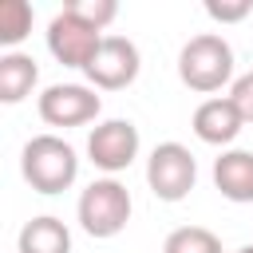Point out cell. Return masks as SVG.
I'll return each mask as SVG.
<instances>
[{
    "instance_id": "8992f818",
    "label": "cell",
    "mask_w": 253,
    "mask_h": 253,
    "mask_svg": "<svg viewBox=\"0 0 253 253\" xmlns=\"http://www.w3.org/2000/svg\"><path fill=\"white\" fill-rule=\"evenodd\" d=\"M36 111L47 126H83V123H95V115L103 111L95 87H83V83H51L43 87V95L36 99Z\"/></svg>"
},
{
    "instance_id": "e0dca14e",
    "label": "cell",
    "mask_w": 253,
    "mask_h": 253,
    "mask_svg": "<svg viewBox=\"0 0 253 253\" xmlns=\"http://www.w3.org/2000/svg\"><path fill=\"white\" fill-rule=\"evenodd\" d=\"M229 99H233V107L241 111V119H245V123H253V71H245V75H237V79H233Z\"/></svg>"
},
{
    "instance_id": "9a60e30c",
    "label": "cell",
    "mask_w": 253,
    "mask_h": 253,
    "mask_svg": "<svg viewBox=\"0 0 253 253\" xmlns=\"http://www.w3.org/2000/svg\"><path fill=\"white\" fill-rule=\"evenodd\" d=\"M63 8H67L71 16H79L83 24L99 28V32H103V28L119 16V4H115V0H67Z\"/></svg>"
},
{
    "instance_id": "9c48e42d",
    "label": "cell",
    "mask_w": 253,
    "mask_h": 253,
    "mask_svg": "<svg viewBox=\"0 0 253 253\" xmlns=\"http://www.w3.org/2000/svg\"><path fill=\"white\" fill-rule=\"evenodd\" d=\"M241 126H245V119H241V111L233 107L229 95L225 99L213 95V99L198 103V111H194V134L210 146H229L241 134Z\"/></svg>"
},
{
    "instance_id": "277c9868",
    "label": "cell",
    "mask_w": 253,
    "mask_h": 253,
    "mask_svg": "<svg viewBox=\"0 0 253 253\" xmlns=\"http://www.w3.org/2000/svg\"><path fill=\"white\" fill-rule=\"evenodd\" d=\"M198 182V158L182 142H158L146 158V186L158 202H182Z\"/></svg>"
},
{
    "instance_id": "8fae6325",
    "label": "cell",
    "mask_w": 253,
    "mask_h": 253,
    "mask_svg": "<svg viewBox=\"0 0 253 253\" xmlns=\"http://www.w3.org/2000/svg\"><path fill=\"white\" fill-rule=\"evenodd\" d=\"M16 249H20V253H71V229H67L59 217H51V213L32 217V221L20 229Z\"/></svg>"
},
{
    "instance_id": "6da1fadb",
    "label": "cell",
    "mask_w": 253,
    "mask_h": 253,
    "mask_svg": "<svg viewBox=\"0 0 253 253\" xmlns=\"http://www.w3.org/2000/svg\"><path fill=\"white\" fill-rule=\"evenodd\" d=\"M20 174L36 194H63L79 178V154L59 134H36L20 150Z\"/></svg>"
},
{
    "instance_id": "2e32d148",
    "label": "cell",
    "mask_w": 253,
    "mask_h": 253,
    "mask_svg": "<svg viewBox=\"0 0 253 253\" xmlns=\"http://www.w3.org/2000/svg\"><path fill=\"white\" fill-rule=\"evenodd\" d=\"M249 12H253L249 0H206V16L217 20V24H237V20H245Z\"/></svg>"
},
{
    "instance_id": "7c38bea8",
    "label": "cell",
    "mask_w": 253,
    "mask_h": 253,
    "mask_svg": "<svg viewBox=\"0 0 253 253\" xmlns=\"http://www.w3.org/2000/svg\"><path fill=\"white\" fill-rule=\"evenodd\" d=\"M40 79V67L24 51H4L0 55V103H24Z\"/></svg>"
},
{
    "instance_id": "30bf717a",
    "label": "cell",
    "mask_w": 253,
    "mask_h": 253,
    "mask_svg": "<svg viewBox=\"0 0 253 253\" xmlns=\"http://www.w3.org/2000/svg\"><path fill=\"white\" fill-rule=\"evenodd\" d=\"M213 186L237 206L253 202V150H221L213 158Z\"/></svg>"
},
{
    "instance_id": "4fadbf2b",
    "label": "cell",
    "mask_w": 253,
    "mask_h": 253,
    "mask_svg": "<svg viewBox=\"0 0 253 253\" xmlns=\"http://www.w3.org/2000/svg\"><path fill=\"white\" fill-rule=\"evenodd\" d=\"M162 253H225L221 249V237L206 225H178L166 233L162 241Z\"/></svg>"
},
{
    "instance_id": "5b68a950",
    "label": "cell",
    "mask_w": 253,
    "mask_h": 253,
    "mask_svg": "<svg viewBox=\"0 0 253 253\" xmlns=\"http://www.w3.org/2000/svg\"><path fill=\"white\" fill-rule=\"evenodd\" d=\"M103 40H107V36H103L99 28L83 24V20L71 16L67 8H59V12L51 16V24H47V51H51L63 67L87 71V63L95 59V51H99Z\"/></svg>"
},
{
    "instance_id": "ba28073f",
    "label": "cell",
    "mask_w": 253,
    "mask_h": 253,
    "mask_svg": "<svg viewBox=\"0 0 253 253\" xmlns=\"http://www.w3.org/2000/svg\"><path fill=\"white\" fill-rule=\"evenodd\" d=\"M87 154L99 170L119 174L138 158V126L130 119H107L87 134Z\"/></svg>"
},
{
    "instance_id": "ac0fdd59",
    "label": "cell",
    "mask_w": 253,
    "mask_h": 253,
    "mask_svg": "<svg viewBox=\"0 0 253 253\" xmlns=\"http://www.w3.org/2000/svg\"><path fill=\"white\" fill-rule=\"evenodd\" d=\"M237 253H253V245H241V249H237Z\"/></svg>"
},
{
    "instance_id": "3957f363",
    "label": "cell",
    "mask_w": 253,
    "mask_h": 253,
    "mask_svg": "<svg viewBox=\"0 0 253 253\" xmlns=\"http://www.w3.org/2000/svg\"><path fill=\"white\" fill-rule=\"evenodd\" d=\"M75 213H79V225L87 237H99V241L119 237L130 221V194L119 178H95L79 194Z\"/></svg>"
},
{
    "instance_id": "52a82bcc",
    "label": "cell",
    "mask_w": 253,
    "mask_h": 253,
    "mask_svg": "<svg viewBox=\"0 0 253 253\" xmlns=\"http://www.w3.org/2000/svg\"><path fill=\"white\" fill-rule=\"evenodd\" d=\"M138 67H142L138 47H134L126 36H107L83 75H87L99 91H123V87H130V83L138 79Z\"/></svg>"
},
{
    "instance_id": "7a4b0ae2",
    "label": "cell",
    "mask_w": 253,
    "mask_h": 253,
    "mask_svg": "<svg viewBox=\"0 0 253 253\" xmlns=\"http://www.w3.org/2000/svg\"><path fill=\"white\" fill-rule=\"evenodd\" d=\"M178 79L198 95L221 91L233 79V47H229V40H221L217 32H202V36L186 40L182 51H178Z\"/></svg>"
},
{
    "instance_id": "5bb4252c",
    "label": "cell",
    "mask_w": 253,
    "mask_h": 253,
    "mask_svg": "<svg viewBox=\"0 0 253 253\" xmlns=\"http://www.w3.org/2000/svg\"><path fill=\"white\" fill-rule=\"evenodd\" d=\"M32 32V4L28 0H4L0 4V43L12 51Z\"/></svg>"
}]
</instances>
